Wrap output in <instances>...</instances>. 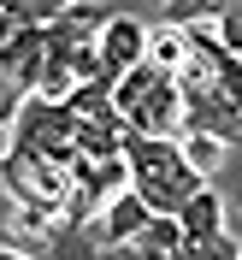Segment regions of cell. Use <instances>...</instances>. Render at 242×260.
<instances>
[{
	"instance_id": "cell-1",
	"label": "cell",
	"mask_w": 242,
	"mask_h": 260,
	"mask_svg": "<svg viewBox=\"0 0 242 260\" xmlns=\"http://www.w3.org/2000/svg\"><path fill=\"white\" fill-rule=\"evenodd\" d=\"M124 166H130V189L154 213H165V219H178V207L207 183L189 166V154H183V136H136L130 130L124 136Z\"/></svg>"
},
{
	"instance_id": "cell-2",
	"label": "cell",
	"mask_w": 242,
	"mask_h": 260,
	"mask_svg": "<svg viewBox=\"0 0 242 260\" xmlns=\"http://www.w3.org/2000/svg\"><path fill=\"white\" fill-rule=\"evenodd\" d=\"M113 107L124 113V124L136 136H183V89L178 71H160L154 59L130 65L113 83Z\"/></svg>"
},
{
	"instance_id": "cell-3",
	"label": "cell",
	"mask_w": 242,
	"mask_h": 260,
	"mask_svg": "<svg viewBox=\"0 0 242 260\" xmlns=\"http://www.w3.org/2000/svg\"><path fill=\"white\" fill-rule=\"evenodd\" d=\"M36 77H42V24H18L0 42V130L36 95Z\"/></svg>"
},
{
	"instance_id": "cell-4",
	"label": "cell",
	"mask_w": 242,
	"mask_h": 260,
	"mask_svg": "<svg viewBox=\"0 0 242 260\" xmlns=\"http://www.w3.org/2000/svg\"><path fill=\"white\" fill-rule=\"evenodd\" d=\"M95 53H100V83H118L130 65L148 59V24L130 12H113L95 36Z\"/></svg>"
},
{
	"instance_id": "cell-5",
	"label": "cell",
	"mask_w": 242,
	"mask_h": 260,
	"mask_svg": "<svg viewBox=\"0 0 242 260\" xmlns=\"http://www.w3.org/2000/svg\"><path fill=\"white\" fill-rule=\"evenodd\" d=\"M148 225H154V207H148L136 189H118L113 201H107V207L89 219V231H95V243H100V248H113V243H136Z\"/></svg>"
},
{
	"instance_id": "cell-6",
	"label": "cell",
	"mask_w": 242,
	"mask_h": 260,
	"mask_svg": "<svg viewBox=\"0 0 242 260\" xmlns=\"http://www.w3.org/2000/svg\"><path fill=\"white\" fill-rule=\"evenodd\" d=\"M178 231H183V243H207V237L230 231V201H225V189L201 183V189L178 207Z\"/></svg>"
},
{
	"instance_id": "cell-7",
	"label": "cell",
	"mask_w": 242,
	"mask_h": 260,
	"mask_svg": "<svg viewBox=\"0 0 242 260\" xmlns=\"http://www.w3.org/2000/svg\"><path fill=\"white\" fill-rule=\"evenodd\" d=\"M148 59L160 65V71H183V65L195 59V30L189 24H171V18L154 24V30H148Z\"/></svg>"
},
{
	"instance_id": "cell-8",
	"label": "cell",
	"mask_w": 242,
	"mask_h": 260,
	"mask_svg": "<svg viewBox=\"0 0 242 260\" xmlns=\"http://www.w3.org/2000/svg\"><path fill=\"white\" fill-rule=\"evenodd\" d=\"M183 154H189V166L201 172V178H219L225 172V160H230V148L219 142V136H201V130H183Z\"/></svg>"
},
{
	"instance_id": "cell-9",
	"label": "cell",
	"mask_w": 242,
	"mask_h": 260,
	"mask_svg": "<svg viewBox=\"0 0 242 260\" xmlns=\"http://www.w3.org/2000/svg\"><path fill=\"white\" fill-rule=\"evenodd\" d=\"M71 6H83V0H6L12 24H53L59 12H71Z\"/></svg>"
},
{
	"instance_id": "cell-10",
	"label": "cell",
	"mask_w": 242,
	"mask_h": 260,
	"mask_svg": "<svg viewBox=\"0 0 242 260\" xmlns=\"http://www.w3.org/2000/svg\"><path fill=\"white\" fill-rule=\"evenodd\" d=\"M225 0H165V18L171 24H219Z\"/></svg>"
},
{
	"instance_id": "cell-11",
	"label": "cell",
	"mask_w": 242,
	"mask_h": 260,
	"mask_svg": "<svg viewBox=\"0 0 242 260\" xmlns=\"http://www.w3.org/2000/svg\"><path fill=\"white\" fill-rule=\"evenodd\" d=\"M189 260H242V243L230 237V231H219V237H207V243H189Z\"/></svg>"
},
{
	"instance_id": "cell-12",
	"label": "cell",
	"mask_w": 242,
	"mask_h": 260,
	"mask_svg": "<svg viewBox=\"0 0 242 260\" xmlns=\"http://www.w3.org/2000/svg\"><path fill=\"white\" fill-rule=\"evenodd\" d=\"M213 30L225 36V48L242 53V0H225V12H219V24H213Z\"/></svg>"
},
{
	"instance_id": "cell-13",
	"label": "cell",
	"mask_w": 242,
	"mask_h": 260,
	"mask_svg": "<svg viewBox=\"0 0 242 260\" xmlns=\"http://www.w3.org/2000/svg\"><path fill=\"white\" fill-rule=\"evenodd\" d=\"M219 178H225V183H219V189H225V201H230V207L242 213V154H230V160H225V172H219Z\"/></svg>"
},
{
	"instance_id": "cell-14",
	"label": "cell",
	"mask_w": 242,
	"mask_h": 260,
	"mask_svg": "<svg viewBox=\"0 0 242 260\" xmlns=\"http://www.w3.org/2000/svg\"><path fill=\"white\" fill-rule=\"evenodd\" d=\"M100 6H107V0H100Z\"/></svg>"
},
{
	"instance_id": "cell-15",
	"label": "cell",
	"mask_w": 242,
	"mask_h": 260,
	"mask_svg": "<svg viewBox=\"0 0 242 260\" xmlns=\"http://www.w3.org/2000/svg\"><path fill=\"white\" fill-rule=\"evenodd\" d=\"M0 6H6V0H0Z\"/></svg>"
}]
</instances>
